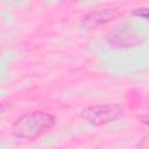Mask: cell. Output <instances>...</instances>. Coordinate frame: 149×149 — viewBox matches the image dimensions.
<instances>
[{
  "label": "cell",
  "instance_id": "5b68a950",
  "mask_svg": "<svg viewBox=\"0 0 149 149\" xmlns=\"http://www.w3.org/2000/svg\"><path fill=\"white\" fill-rule=\"evenodd\" d=\"M133 14L136 15V16H141L142 19L147 20V17H148V9L147 8H136V9H134Z\"/></svg>",
  "mask_w": 149,
  "mask_h": 149
},
{
  "label": "cell",
  "instance_id": "3957f363",
  "mask_svg": "<svg viewBox=\"0 0 149 149\" xmlns=\"http://www.w3.org/2000/svg\"><path fill=\"white\" fill-rule=\"evenodd\" d=\"M107 41L119 48H133L144 42V37L130 27H118L107 35Z\"/></svg>",
  "mask_w": 149,
  "mask_h": 149
},
{
  "label": "cell",
  "instance_id": "6da1fadb",
  "mask_svg": "<svg viewBox=\"0 0 149 149\" xmlns=\"http://www.w3.org/2000/svg\"><path fill=\"white\" fill-rule=\"evenodd\" d=\"M56 123V118L45 111H33L21 115L12 126L15 137L22 140H35L50 130Z\"/></svg>",
  "mask_w": 149,
  "mask_h": 149
},
{
  "label": "cell",
  "instance_id": "277c9868",
  "mask_svg": "<svg viewBox=\"0 0 149 149\" xmlns=\"http://www.w3.org/2000/svg\"><path fill=\"white\" fill-rule=\"evenodd\" d=\"M116 15H118L116 8H105V9L90 12L83 19L90 26H98V24L106 23V22L113 20L114 17H116Z\"/></svg>",
  "mask_w": 149,
  "mask_h": 149
},
{
  "label": "cell",
  "instance_id": "7a4b0ae2",
  "mask_svg": "<svg viewBox=\"0 0 149 149\" xmlns=\"http://www.w3.org/2000/svg\"><path fill=\"white\" fill-rule=\"evenodd\" d=\"M123 114V108L119 104L94 105L84 108L80 113L83 120L90 125L101 126L119 119Z\"/></svg>",
  "mask_w": 149,
  "mask_h": 149
},
{
  "label": "cell",
  "instance_id": "52a82bcc",
  "mask_svg": "<svg viewBox=\"0 0 149 149\" xmlns=\"http://www.w3.org/2000/svg\"><path fill=\"white\" fill-rule=\"evenodd\" d=\"M6 108H7L6 106H2V105L0 106V111H3V109H6Z\"/></svg>",
  "mask_w": 149,
  "mask_h": 149
},
{
  "label": "cell",
  "instance_id": "8992f818",
  "mask_svg": "<svg viewBox=\"0 0 149 149\" xmlns=\"http://www.w3.org/2000/svg\"><path fill=\"white\" fill-rule=\"evenodd\" d=\"M140 149H148V136H144L142 140H140Z\"/></svg>",
  "mask_w": 149,
  "mask_h": 149
}]
</instances>
